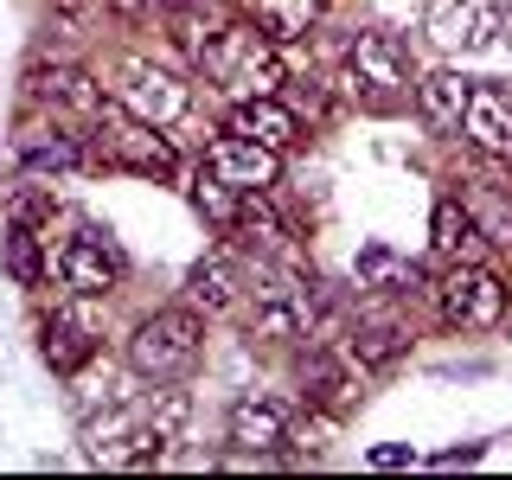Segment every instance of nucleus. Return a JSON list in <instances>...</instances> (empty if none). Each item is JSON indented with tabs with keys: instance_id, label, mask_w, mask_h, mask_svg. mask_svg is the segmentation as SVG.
<instances>
[{
	"instance_id": "1",
	"label": "nucleus",
	"mask_w": 512,
	"mask_h": 480,
	"mask_svg": "<svg viewBox=\"0 0 512 480\" xmlns=\"http://www.w3.org/2000/svg\"><path fill=\"white\" fill-rule=\"evenodd\" d=\"M199 71L205 84L250 103V96H276L282 84V39H269L256 20H231L212 45L199 52Z\"/></svg>"
},
{
	"instance_id": "2",
	"label": "nucleus",
	"mask_w": 512,
	"mask_h": 480,
	"mask_svg": "<svg viewBox=\"0 0 512 480\" xmlns=\"http://www.w3.org/2000/svg\"><path fill=\"white\" fill-rule=\"evenodd\" d=\"M199 352H205V320L186 301V308H160V314L141 320L135 340H128V365L154 384H173L199 365Z\"/></svg>"
},
{
	"instance_id": "3",
	"label": "nucleus",
	"mask_w": 512,
	"mask_h": 480,
	"mask_svg": "<svg viewBox=\"0 0 512 480\" xmlns=\"http://www.w3.org/2000/svg\"><path fill=\"white\" fill-rule=\"evenodd\" d=\"M436 308L455 333H493L506 320V282L480 263H455L436 282Z\"/></svg>"
},
{
	"instance_id": "4",
	"label": "nucleus",
	"mask_w": 512,
	"mask_h": 480,
	"mask_svg": "<svg viewBox=\"0 0 512 480\" xmlns=\"http://www.w3.org/2000/svg\"><path fill=\"white\" fill-rule=\"evenodd\" d=\"M346 77L352 90H359L365 109H391L397 96L410 84V64H404V45H397V32H359V39L346 45Z\"/></svg>"
},
{
	"instance_id": "5",
	"label": "nucleus",
	"mask_w": 512,
	"mask_h": 480,
	"mask_svg": "<svg viewBox=\"0 0 512 480\" xmlns=\"http://www.w3.org/2000/svg\"><path fill=\"white\" fill-rule=\"evenodd\" d=\"M423 26L442 52H480L506 32V0H429Z\"/></svg>"
},
{
	"instance_id": "6",
	"label": "nucleus",
	"mask_w": 512,
	"mask_h": 480,
	"mask_svg": "<svg viewBox=\"0 0 512 480\" xmlns=\"http://www.w3.org/2000/svg\"><path fill=\"white\" fill-rule=\"evenodd\" d=\"M122 109L135 122L167 128V122H180L192 109V84L173 77V71H160V64H148V58H128L122 64Z\"/></svg>"
},
{
	"instance_id": "7",
	"label": "nucleus",
	"mask_w": 512,
	"mask_h": 480,
	"mask_svg": "<svg viewBox=\"0 0 512 480\" xmlns=\"http://www.w3.org/2000/svg\"><path fill=\"white\" fill-rule=\"evenodd\" d=\"M205 173L231 180L237 192H269L282 180V160H276V148H263V141L244 135V128H231V135H218L212 148H205Z\"/></svg>"
},
{
	"instance_id": "8",
	"label": "nucleus",
	"mask_w": 512,
	"mask_h": 480,
	"mask_svg": "<svg viewBox=\"0 0 512 480\" xmlns=\"http://www.w3.org/2000/svg\"><path fill=\"white\" fill-rule=\"evenodd\" d=\"M58 282L71 288V295H84V301H103V295H116V282H122V256L96 231H84V237H71V244L58 250Z\"/></svg>"
},
{
	"instance_id": "9",
	"label": "nucleus",
	"mask_w": 512,
	"mask_h": 480,
	"mask_svg": "<svg viewBox=\"0 0 512 480\" xmlns=\"http://www.w3.org/2000/svg\"><path fill=\"white\" fill-rule=\"evenodd\" d=\"M461 135H468L487 160H512V90H500V84H474L468 116H461Z\"/></svg>"
},
{
	"instance_id": "10",
	"label": "nucleus",
	"mask_w": 512,
	"mask_h": 480,
	"mask_svg": "<svg viewBox=\"0 0 512 480\" xmlns=\"http://www.w3.org/2000/svg\"><path fill=\"white\" fill-rule=\"evenodd\" d=\"M237 295H244V269H237L231 250H212V256H199V263L186 269V301L199 314H231Z\"/></svg>"
},
{
	"instance_id": "11",
	"label": "nucleus",
	"mask_w": 512,
	"mask_h": 480,
	"mask_svg": "<svg viewBox=\"0 0 512 480\" xmlns=\"http://www.w3.org/2000/svg\"><path fill=\"white\" fill-rule=\"evenodd\" d=\"M301 384H308V404L333 410V416H346V410L365 397V372L346 359L340 346H333V352H320V359L308 365V378H301Z\"/></svg>"
},
{
	"instance_id": "12",
	"label": "nucleus",
	"mask_w": 512,
	"mask_h": 480,
	"mask_svg": "<svg viewBox=\"0 0 512 480\" xmlns=\"http://www.w3.org/2000/svg\"><path fill=\"white\" fill-rule=\"evenodd\" d=\"M26 84H32V96H39V103L71 109V116H96V109H103V96H96V84H90L84 64H32Z\"/></svg>"
},
{
	"instance_id": "13",
	"label": "nucleus",
	"mask_w": 512,
	"mask_h": 480,
	"mask_svg": "<svg viewBox=\"0 0 512 480\" xmlns=\"http://www.w3.org/2000/svg\"><path fill=\"white\" fill-rule=\"evenodd\" d=\"M39 359L52 365V372H84V365L96 359V327L84 314H52L45 320V333H39Z\"/></svg>"
},
{
	"instance_id": "14",
	"label": "nucleus",
	"mask_w": 512,
	"mask_h": 480,
	"mask_svg": "<svg viewBox=\"0 0 512 480\" xmlns=\"http://www.w3.org/2000/svg\"><path fill=\"white\" fill-rule=\"evenodd\" d=\"M231 442L244 448V455H269V448H282L288 442L282 404H269V397H237V404H231Z\"/></svg>"
},
{
	"instance_id": "15",
	"label": "nucleus",
	"mask_w": 512,
	"mask_h": 480,
	"mask_svg": "<svg viewBox=\"0 0 512 480\" xmlns=\"http://www.w3.org/2000/svg\"><path fill=\"white\" fill-rule=\"evenodd\" d=\"M468 96H474V77L429 71L423 84H416V109H423L429 128H461V116H468Z\"/></svg>"
},
{
	"instance_id": "16",
	"label": "nucleus",
	"mask_w": 512,
	"mask_h": 480,
	"mask_svg": "<svg viewBox=\"0 0 512 480\" xmlns=\"http://www.w3.org/2000/svg\"><path fill=\"white\" fill-rule=\"evenodd\" d=\"M340 352L359 365V372H384V365H397L410 352V333L397 327V320H372V327H352L340 340Z\"/></svg>"
},
{
	"instance_id": "17",
	"label": "nucleus",
	"mask_w": 512,
	"mask_h": 480,
	"mask_svg": "<svg viewBox=\"0 0 512 480\" xmlns=\"http://www.w3.org/2000/svg\"><path fill=\"white\" fill-rule=\"evenodd\" d=\"M429 237H436V250L442 256H455V263H474L480 256V224L468 212V199H436V218H429Z\"/></svg>"
},
{
	"instance_id": "18",
	"label": "nucleus",
	"mask_w": 512,
	"mask_h": 480,
	"mask_svg": "<svg viewBox=\"0 0 512 480\" xmlns=\"http://www.w3.org/2000/svg\"><path fill=\"white\" fill-rule=\"evenodd\" d=\"M237 128H244L250 141H263V148H295L301 141V122H295V109H282L276 96H250V103H237Z\"/></svg>"
},
{
	"instance_id": "19",
	"label": "nucleus",
	"mask_w": 512,
	"mask_h": 480,
	"mask_svg": "<svg viewBox=\"0 0 512 480\" xmlns=\"http://www.w3.org/2000/svg\"><path fill=\"white\" fill-rule=\"evenodd\" d=\"M20 154H26V167L32 173H71V167H84L90 148L71 135V128H32V135H20Z\"/></svg>"
},
{
	"instance_id": "20",
	"label": "nucleus",
	"mask_w": 512,
	"mask_h": 480,
	"mask_svg": "<svg viewBox=\"0 0 512 480\" xmlns=\"http://www.w3.org/2000/svg\"><path fill=\"white\" fill-rule=\"evenodd\" d=\"M359 288H378V295H423V269L410 263V256H391L384 244L359 250Z\"/></svg>"
},
{
	"instance_id": "21",
	"label": "nucleus",
	"mask_w": 512,
	"mask_h": 480,
	"mask_svg": "<svg viewBox=\"0 0 512 480\" xmlns=\"http://www.w3.org/2000/svg\"><path fill=\"white\" fill-rule=\"evenodd\" d=\"M224 26L231 20H224L218 7H205V0H167V32H173V45H180L192 64H199V52L218 39Z\"/></svg>"
},
{
	"instance_id": "22",
	"label": "nucleus",
	"mask_w": 512,
	"mask_h": 480,
	"mask_svg": "<svg viewBox=\"0 0 512 480\" xmlns=\"http://www.w3.org/2000/svg\"><path fill=\"white\" fill-rule=\"evenodd\" d=\"M231 237H237V244H250V250H288V224L269 212L263 192H244V199H237Z\"/></svg>"
},
{
	"instance_id": "23",
	"label": "nucleus",
	"mask_w": 512,
	"mask_h": 480,
	"mask_svg": "<svg viewBox=\"0 0 512 480\" xmlns=\"http://www.w3.org/2000/svg\"><path fill=\"white\" fill-rule=\"evenodd\" d=\"M320 7H327V0H250V20L269 32V39H301V32H308L314 20H320Z\"/></svg>"
},
{
	"instance_id": "24",
	"label": "nucleus",
	"mask_w": 512,
	"mask_h": 480,
	"mask_svg": "<svg viewBox=\"0 0 512 480\" xmlns=\"http://www.w3.org/2000/svg\"><path fill=\"white\" fill-rule=\"evenodd\" d=\"M0 256H7V276L20 282V288H39L45 282V250H39V231L32 224H7V244H0Z\"/></svg>"
},
{
	"instance_id": "25",
	"label": "nucleus",
	"mask_w": 512,
	"mask_h": 480,
	"mask_svg": "<svg viewBox=\"0 0 512 480\" xmlns=\"http://www.w3.org/2000/svg\"><path fill=\"white\" fill-rule=\"evenodd\" d=\"M461 199H468L480 237H487V244H500V250H512V199H506V192L500 186H468Z\"/></svg>"
},
{
	"instance_id": "26",
	"label": "nucleus",
	"mask_w": 512,
	"mask_h": 480,
	"mask_svg": "<svg viewBox=\"0 0 512 480\" xmlns=\"http://www.w3.org/2000/svg\"><path fill=\"white\" fill-rule=\"evenodd\" d=\"M141 423H148L160 442H180V436H186V423H192V397L180 391V378H173L167 391H154V397H148V410H141Z\"/></svg>"
},
{
	"instance_id": "27",
	"label": "nucleus",
	"mask_w": 512,
	"mask_h": 480,
	"mask_svg": "<svg viewBox=\"0 0 512 480\" xmlns=\"http://www.w3.org/2000/svg\"><path fill=\"white\" fill-rule=\"evenodd\" d=\"M237 199H244V192H237L231 180H218V173H199V186H192V205H199V212L212 218L218 231H231V218H237Z\"/></svg>"
},
{
	"instance_id": "28",
	"label": "nucleus",
	"mask_w": 512,
	"mask_h": 480,
	"mask_svg": "<svg viewBox=\"0 0 512 480\" xmlns=\"http://www.w3.org/2000/svg\"><path fill=\"white\" fill-rule=\"evenodd\" d=\"M333 429H340V416L333 410H308V416H295V423H288V448H295V455H327V442H333Z\"/></svg>"
},
{
	"instance_id": "29",
	"label": "nucleus",
	"mask_w": 512,
	"mask_h": 480,
	"mask_svg": "<svg viewBox=\"0 0 512 480\" xmlns=\"http://www.w3.org/2000/svg\"><path fill=\"white\" fill-rule=\"evenodd\" d=\"M90 455H103V448H116L122 436H135V410L128 404H109V416H90Z\"/></svg>"
},
{
	"instance_id": "30",
	"label": "nucleus",
	"mask_w": 512,
	"mask_h": 480,
	"mask_svg": "<svg viewBox=\"0 0 512 480\" xmlns=\"http://www.w3.org/2000/svg\"><path fill=\"white\" fill-rule=\"evenodd\" d=\"M45 218H52V192H39V186L13 192V224H32V231H39Z\"/></svg>"
},
{
	"instance_id": "31",
	"label": "nucleus",
	"mask_w": 512,
	"mask_h": 480,
	"mask_svg": "<svg viewBox=\"0 0 512 480\" xmlns=\"http://www.w3.org/2000/svg\"><path fill=\"white\" fill-rule=\"evenodd\" d=\"M372 461H378V468H404V461H410V448H378Z\"/></svg>"
},
{
	"instance_id": "32",
	"label": "nucleus",
	"mask_w": 512,
	"mask_h": 480,
	"mask_svg": "<svg viewBox=\"0 0 512 480\" xmlns=\"http://www.w3.org/2000/svg\"><path fill=\"white\" fill-rule=\"evenodd\" d=\"M506 39H512V13H506Z\"/></svg>"
}]
</instances>
